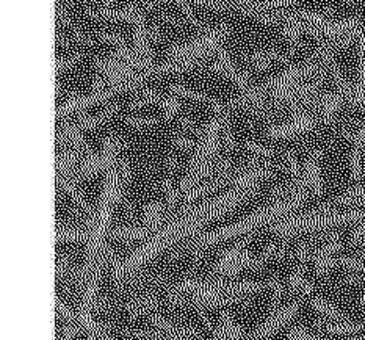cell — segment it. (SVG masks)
Masks as SVG:
<instances>
[{
    "instance_id": "1",
    "label": "cell",
    "mask_w": 365,
    "mask_h": 340,
    "mask_svg": "<svg viewBox=\"0 0 365 340\" xmlns=\"http://www.w3.org/2000/svg\"><path fill=\"white\" fill-rule=\"evenodd\" d=\"M290 290L287 282L273 281H254V279H235V278H195L187 276L166 290V299L171 303H185L192 306L200 314L204 309L212 307H225L242 299L262 294V292H273L281 295L282 292Z\"/></svg>"
},
{
    "instance_id": "2",
    "label": "cell",
    "mask_w": 365,
    "mask_h": 340,
    "mask_svg": "<svg viewBox=\"0 0 365 340\" xmlns=\"http://www.w3.org/2000/svg\"><path fill=\"white\" fill-rule=\"evenodd\" d=\"M307 187H309L307 182L304 180L303 184L295 190V193L289 197H285V200L269 204L267 207L251 213L250 217L237 221L234 225L220 227V229H215V231L195 237V239L187 244V249L190 251V254L197 256L200 252H202L204 249H207L210 247H215V244H220L227 240L239 239V237L248 235L262 226L277 221L281 217H284L285 213H289L292 209H295L297 205L303 201Z\"/></svg>"
},
{
    "instance_id": "3",
    "label": "cell",
    "mask_w": 365,
    "mask_h": 340,
    "mask_svg": "<svg viewBox=\"0 0 365 340\" xmlns=\"http://www.w3.org/2000/svg\"><path fill=\"white\" fill-rule=\"evenodd\" d=\"M287 286L292 292L306 297L314 309L322 315V321L324 328L334 334H344V336H356L362 331V326L358 323L351 321L350 319L340 312L337 307L329 303L327 298H323L315 292L314 286L306 279V276L301 272H295L289 276Z\"/></svg>"
},
{
    "instance_id": "4",
    "label": "cell",
    "mask_w": 365,
    "mask_h": 340,
    "mask_svg": "<svg viewBox=\"0 0 365 340\" xmlns=\"http://www.w3.org/2000/svg\"><path fill=\"white\" fill-rule=\"evenodd\" d=\"M301 309V303L298 299L292 303H287L282 307H277L268 317L260 323V325L246 336V340H265L267 337L272 336L273 333H276L277 329H281L282 326L289 325V323L295 319V315L299 312Z\"/></svg>"
},
{
    "instance_id": "5",
    "label": "cell",
    "mask_w": 365,
    "mask_h": 340,
    "mask_svg": "<svg viewBox=\"0 0 365 340\" xmlns=\"http://www.w3.org/2000/svg\"><path fill=\"white\" fill-rule=\"evenodd\" d=\"M55 276H57L58 281L73 282L76 286L82 287L83 264L77 265L69 257L57 254V257H55Z\"/></svg>"
},
{
    "instance_id": "6",
    "label": "cell",
    "mask_w": 365,
    "mask_h": 340,
    "mask_svg": "<svg viewBox=\"0 0 365 340\" xmlns=\"http://www.w3.org/2000/svg\"><path fill=\"white\" fill-rule=\"evenodd\" d=\"M90 239V226L85 223L83 226L76 225H63L61 221L55 223V240L61 242H82L86 244Z\"/></svg>"
},
{
    "instance_id": "7",
    "label": "cell",
    "mask_w": 365,
    "mask_h": 340,
    "mask_svg": "<svg viewBox=\"0 0 365 340\" xmlns=\"http://www.w3.org/2000/svg\"><path fill=\"white\" fill-rule=\"evenodd\" d=\"M331 267H342L344 270L365 276V259L359 257H340L334 256L331 260Z\"/></svg>"
},
{
    "instance_id": "8",
    "label": "cell",
    "mask_w": 365,
    "mask_h": 340,
    "mask_svg": "<svg viewBox=\"0 0 365 340\" xmlns=\"http://www.w3.org/2000/svg\"><path fill=\"white\" fill-rule=\"evenodd\" d=\"M274 57H276V53H272V52H262V51H259V52H252V53H250L248 57H246V61H248L252 68H256V69H264V68H267V66H268V63L272 61Z\"/></svg>"
},
{
    "instance_id": "9",
    "label": "cell",
    "mask_w": 365,
    "mask_h": 340,
    "mask_svg": "<svg viewBox=\"0 0 365 340\" xmlns=\"http://www.w3.org/2000/svg\"><path fill=\"white\" fill-rule=\"evenodd\" d=\"M287 336L292 340H324V339H322L319 336L312 334L311 331H307L306 328H301V326H292V328H289ZM354 340H365V337H356Z\"/></svg>"
}]
</instances>
